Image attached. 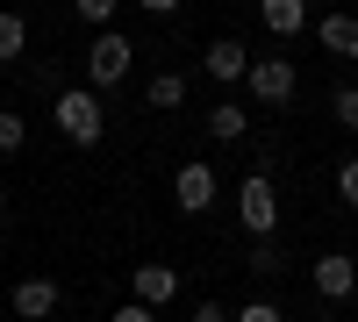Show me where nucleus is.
<instances>
[{"label": "nucleus", "instance_id": "obj_1", "mask_svg": "<svg viewBox=\"0 0 358 322\" xmlns=\"http://www.w3.org/2000/svg\"><path fill=\"white\" fill-rule=\"evenodd\" d=\"M251 94V108H287L294 94H301V72H294V57H280V50H265V57H251L244 65V79H236Z\"/></svg>", "mask_w": 358, "mask_h": 322}, {"label": "nucleus", "instance_id": "obj_2", "mask_svg": "<svg viewBox=\"0 0 358 322\" xmlns=\"http://www.w3.org/2000/svg\"><path fill=\"white\" fill-rule=\"evenodd\" d=\"M50 115H57V129H65L79 151H94V143H101V129H108V108H101V94H94V86H65V94L50 101Z\"/></svg>", "mask_w": 358, "mask_h": 322}, {"label": "nucleus", "instance_id": "obj_3", "mask_svg": "<svg viewBox=\"0 0 358 322\" xmlns=\"http://www.w3.org/2000/svg\"><path fill=\"white\" fill-rule=\"evenodd\" d=\"M129 65H136V43L122 36V29H101V36L86 43V86H94V94L122 86V79H129Z\"/></svg>", "mask_w": 358, "mask_h": 322}, {"label": "nucleus", "instance_id": "obj_4", "mask_svg": "<svg viewBox=\"0 0 358 322\" xmlns=\"http://www.w3.org/2000/svg\"><path fill=\"white\" fill-rule=\"evenodd\" d=\"M236 222H244L251 237H273V229H280V186H273V172H244V186H236Z\"/></svg>", "mask_w": 358, "mask_h": 322}, {"label": "nucleus", "instance_id": "obj_5", "mask_svg": "<svg viewBox=\"0 0 358 322\" xmlns=\"http://www.w3.org/2000/svg\"><path fill=\"white\" fill-rule=\"evenodd\" d=\"M308 286H315L322 301H351L358 294V258L351 251H322L315 265H308Z\"/></svg>", "mask_w": 358, "mask_h": 322}, {"label": "nucleus", "instance_id": "obj_6", "mask_svg": "<svg viewBox=\"0 0 358 322\" xmlns=\"http://www.w3.org/2000/svg\"><path fill=\"white\" fill-rule=\"evenodd\" d=\"M57 301H65V286H57V279H15V294H8V308L22 315V322H50L57 315Z\"/></svg>", "mask_w": 358, "mask_h": 322}, {"label": "nucleus", "instance_id": "obj_7", "mask_svg": "<svg viewBox=\"0 0 358 322\" xmlns=\"http://www.w3.org/2000/svg\"><path fill=\"white\" fill-rule=\"evenodd\" d=\"M172 200H179V215H208L215 208V165H179L172 172Z\"/></svg>", "mask_w": 358, "mask_h": 322}, {"label": "nucleus", "instance_id": "obj_8", "mask_svg": "<svg viewBox=\"0 0 358 322\" xmlns=\"http://www.w3.org/2000/svg\"><path fill=\"white\" fill-rule=\"evenodd\" d=\"M129 301H143V308L179 301V272H172V265H158V258H151V265H136V272H129Z\"/></svg>", "mask_w": 358, "mask_h": 322}, {"label": "nucleus", "instance_id": "obj_9", "mask_svg": "<svg viewBox=\"0 0 358 322\" xmlns=\"http://www.w3.org/2000/svg\"><path fill=\"white\" fill-rule=\"evenodd\" d=\"M315 43L330 50V57H344V65H358V15H344V8L315 15Z\"/></svg>", "mask_w": 358, "mask_h": 322}, {"label": "nucleus", "instance_id": "obj_10", "mask_svg": "<svg viewBox=\"0 0 358 322\" xmlns=\"http://www.w3.org/2000/svg\"><path fill=\"white\" fill-rule=\"evenodd\" d=\"M244 65H251V50L236 43V36H215V43L201 50V72H208V79H222V86H236V79H244Z\"/></svg>", "mask_w": 358, "mask_h": 322}, {"label": "nucleus", "instance_id": "obj_11", "mask_svg": "<svg viewBox=\"0 0 358 322\" xmlns=\"http://www.w3.org/2000/svg\"><path fill=\"white\" fill-rule=\"evenodd\" d=\"M258 22L273 29L280 43H294V36L308 29V0H258Z\"/></svg>", "mask_w": 358, "mask_h": 322}, {"label": "nucleus", "instance_id": "obj_12", "mask_svg": "<svg viewBox=\"0 0 358 322\" xmlns=\"http://www.w3.org/2000/svg\"><path fill=\"white\" fill-rule=\"evenodd\" d=\"M208 136H215V143H244L251 136V108L244 101H215V108H208Z\"/></svg>", "mask_w": 358, "mask_h": 322}, {"label": "nucleus", "instance_id": "obj_13", "mask_svg": "<svg viewBox=\"0 0 358 322\" xmlns=\"http://www.w3.org/2000/svg\"><path fill=\"white\" fill-rule=\"evenodd\" d=\"M280 272H287L280 237H251V279H280Z\"/></svg>", "mask_w": 358, "mask_h": 322}, {"label": "nucleus", "instance_id": "obj_14", "mask_svg": "<svg viewBox=\"0 0 358 322\" xmlns=\"http://www.w3.org/2000/svg\"><path fill=\"white\" fill-rule=\"evenodd\" d=\"M29 50V22L15 8H0V65H15V57Z\"/></svg>", "mask_w": 358, "mask_h": 322}, {"label": "nucleus", "instance_id": "obj_15", "mask_svg": "<svg viewBox=\"0 0 358 322\" xmlns=\"http://www.w3.org/2000/svg\"><path fill=\"white\" fill-rule=\"evenodd\" d=\"M143 101H151V108H179V101H187V72H158L151 86H143Z\"/></svg>", "mask_w": 358, "mask_h": 322}, {"label": "nucleus", "instance_id": "obj_16", "mask_svg": "<svg viewBox=\"0 0 358 322\" xmlns=\"http://www.w3.org/2000/svg\"><path fill=\"white\" fill-rule=\"evenodd\" d=\"M330 122L337 129H358V86H337V94H330Z\"/></svg>", "mask_w": 358, "mask_h": 322}, {"label": "nucleus", "instance_id": "obj_17", "mask_svg": "<svg viewBox=\"0 0 358 322\" xmlns=\"http://www.w3.org/2000/svg\"><path fill=\"white\" fill-rule=\"evenodd\" d=\"M337 200H344V208H358V151L337 158Z\"/></svg>", "mask_w": 358, "mask_h": 322}, {"label": "nucleus", "instance_id": "obj_18", "mask_svg": "<svg viewBox=\"0 0 358 322\" xmlns=\"http://www.w3.org/2000/svg\"><path fill=\"white\" fill-rule=\"evenodd\" d=\"M22 143H29V122L15 108H0V151H22Z\"/></svg>", "mask_w": 358, "mask_h": 322}, {"label": "nucleus", "instance_id": "obj_19", "mask_svg": "<svg viewBox=\"0 0 358 322\" xmlns=\"http://www.w3.org/2000/svg\"><path fill=\"white\" fill-rule=\"evenodd\" d=\"M115 8H122V0H72V15H79V22H94V29H108Z\"/></svg>", "mask_w": 358, "mask_h": 322}, {"label": "nucleus", "instance_id": "obj_20", "mask_svg": "<svg viewBox=\"0 0 358 322\" xmlns=\"http://www.w3.org/2000/svg\"><path fill=\"white\" fill-rule=\"evenodd\" d=\"M229 322H287V315H280V301H244Z\"/></svg>", "mask_w": 358, "mask_h": 322}, {"label": "nucleus", "instance_id": "obj_21", "mask_svg": "<svg viewBox=\"0 0 358 322\" xmlns=\"http://www.w3.org/2000/svg\"><path fill=\"white\" fill-rule=\"evenodd\" d=\"M108 322H158V308H143V301H122V308H115Z\"/></svg>", "mask_w": 358, "mask_h": 322}, {"label": "nucleus", "instance_id": "obj_22", "mask_svg": "<svg viewBox=\"0 0 358 322\" xmlns=\"http://www.w3.org/2000/svg\"><path fill=\"white\" fill-rule=\"evenodd\" d=\"M187 322H229V308H222V301H194V315H187Z\"/></svg>", "mask_w": 358, "mask_h": 322}, {"label": "nucleus", "instance_id": "obj_23", "mask_svg": "<svg viewBox=\"0 0 358 322\" xmlns=\"http://www.w3.org/2000/svg\"><path fill=\"white\" fill-rule=\"evenodd\" d=\"M143 15H179V0H136Z\"/></svg>", "mask_w": 358, "mask_h": 322}, {"label": "nucleus", "instance_id": "obj_24", "mask_svg": "<svg viewBox=\"0 0 358 322\" xmlns=\"http://www.w3.org/2000/svg\"><path fill=\"white\" fill-rule=\"evenodd\" d=\"M0 215H8V186H0Z\"/></svg>", "mask_w": 358, "mask_h": 322}, {"label": "nucleus", "instance_id": "obj_25", "mask_svg": "<svg viewBox=\"0 0 358 322\" xmlns=\"http://www.w3.org/2000/svg\"><path fill=\"white\" fill-rule=\"evenodd\" d=\"M351 315H358V294H351Z\"/></svg>", "mask_w": 358, "mask_h": 322}]
</instances>
